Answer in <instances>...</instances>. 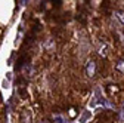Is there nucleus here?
<instances>
[{
  "label": "nucleus",
  "instance_id": "obj_1",
  "mask_svg": "<svg viewBox=\"0 0 124 123\" xmlns=\"http://www.w3.org/2000/svg\"><path fill=\"white\" fill-rule=\"evenodd\" d=\"M103 105H106V101L102 95V90L98 88L95 90V94H93L90 102H89V108H98V107H103Z\"/></svg>",
  "mask_w": 124,
  "mask_h": 123
},
{
  "label": "nucleus",
  "instance_id": "obj_5",
  "mask_svg": "<svg viewBox=\"0 0 124 123\" xmlns=\"http://www.w3.org/2000/svg\"><path fill=\"white\" fill-rule=\"evenodd\" d=\"M117 18H120V21H121V24H124V13H121V12H118V13H117Z\"/></svg>",
  "mask_w": 124,
  "mask_h": 123
},
{
  "label": "nucleus",
  "instance_id": "obj_6",
  "mask_svg": "<svg viewBox=\"0 0 124 123\" xmlns=\"http://www.w3.org/2000/svg\"><path fill=\"white\" fill-rule=\"evenodd\" d=\"M118 70H121V71H124V61H120V62H118Z\"/></svg>",
  "mask_w": 124,
  "mask_h": 123
},
{
  "label": "nucleus",
  "instance_id": "obj_4",
  "mask_svg": "<svg viewBox=\"0 0 124 123\" xmlns=\"http://www.w3.org/2000/svg\"><path fill=\"white\" fill-rule=\"evenodd\" d=\"M22 120H24V123H31V120H33V116H31V113H30V110H25L24 111V114H22Z\"/></svg>",
  "mask_w": 124,
  "mask_h": 123
},
{
  "label": "nucleus",
  "instance_id": "obj_8",
  "mask_svg": "<svg viewBox=\"0 0 124 123\" xmlns=\"http://www.w3.org/2000/svg\"><path fill=\"white\" fill-rule=\"evenodd\" d=\"M121 122H124V105H123V108H121V116H120Z\"/></svg>",
  "mask_w": 124,
  "mask_h": 123
},
{
  "label": "nucleus",
  "instance_id": "obj_7",
  "mask_svg": "<svg viewBox=\"0 0 124 123\" xmlns=\"http://www.w3.org/2000/svg\"><path fill=\"white\" fill-rule=\"evenodd\" d=\"M55 120H56V123H64V119H62L61 116H56V117H55Z\"/></svg>",
  "mask_w": 124,
  "mask_h": 123
},
{
  "label": "nucleus",
  "instance_id": "obj_2",
  "mask_svg": "<svg viewBox=\"0 0 124 123\" xmlns=\"http://www.w3.org/2000/svg\"><path fill=\"white\" fill-rule=\"evenodd\" d=\"M90 119H92V111H89V110H84V111L81 113V116H80L78 122H80V123H87Z\"/></svg>",
  "mask_w": 124,
  "mask_h": 123
},
{
  "label": "nucleus",
  "instance_id": "obj_3",
  "mask_svg": "<svg viewBox=\"0 0 124 123\" xmlns=\"http://www.w3.org/2000/svg\"><path fill=\"white\" fill-rule=\"evenodd\" d=\"M87 76L89 77L95 76V62L93 61H89V64H87Z\"/></svg>",
  "mask_w": 124,
  "mask_h": 123
}]
</instances>
